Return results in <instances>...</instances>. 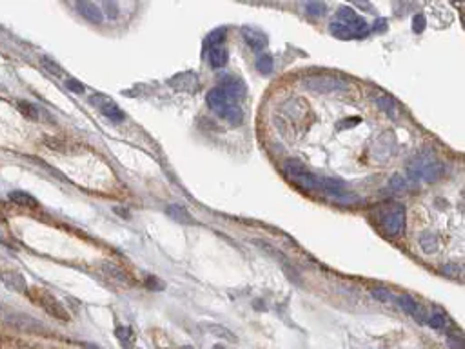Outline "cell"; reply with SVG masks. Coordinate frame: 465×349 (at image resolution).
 <instances>
[{"label":"cell","mask_w":465,"mask_h":349,"mask_svg":"<svg viewBox=\"0 0 465 349\" xmlns=\"http://www.w3.org/2000/svg\"><path fill=\"white\" fill-rule=\"evenodd\" d=\"M305 11L309 15H313V17H320V15L325 13V6L320 4V2H307L305 4Z\"/></svg>","instance_id":"31"},{"label":"cell","mask_w":465,"mask_h":349,"mask_svg":"<svg viewBox=\"0 0 465 349\" xmlns=\"http://www.w3.org/2000/svg\"><path fill=\"white\" fill-rule=\"evenodd\" d=\"M0 280L8 289L15 291V293H28L26 278L15 269H0Z\"/></svg>","instance_id":"13"},{"label":"cell","mask_w":465,"mask_h":349,"mask_svg":"<svg viewBox=\"0 0 465 349\" xmlns=\"http://www.w3.org/2000/svg\"><path fill=\"white\" fill-rule=\"evenodd\" d=\"M169 84H171L173 87L180 89V91H189V89H193V87L198 86V80H196V77L193 75V73H182V75H178V77L171 78Z\"/></svg>","instance_id":"18"},{"label":"cell","mask_w":465,"mask_h":349,"mask_svg":"<svg viewBox=\"0 0 465 349\" xmlns=\"http://www.w3.org/2000/svg\"><path fill=\"white\" fill-rule=\"evenodd\" d=\"M396 304L400 305V307L405 311V313H409L412 318H416L420 324H427V320H429V313H427V311L423 309V305L418 304V302L414 300L411 295L396 296Z\"/></svg>","instance_id":"10"},{"label":"cell","mask_w":465,"mask_h":349,"mask_svg":"<svg viewBox=\"0 0 465 349\" xmlns=\"http://www.w3.org/2000/svg\"><path fill=\"white\" fill-rule=\"evenodd\" d=\"M336 22H340V24L351 28L354 33L358 35V37H365V35L369 33L367 22H365V20H363V17H360L356 11L351 10L349 6H340V8H338Z\"/></svg>","instance_id":"7"},{"label":"cell","mask_w":465,"mask_h":349,"mask_svg":"<svg viewBox=\"0 0 465 349\" xmlns=\"http://www.w3.org/2000/svg\"><path fill=\"white\" fill-rule=\"evenodd\" d=\"M26 295L30 296L31 300L37 305H40L42 309L48 313L49 316H53L57 320H62V322H69L68 311L59 304V300L55 298L51 293H48L46 289H39V287H33V289H28Z\"/></svg>","instance_id":"3"},{"label":"cell","mask_w":465,"mask_h":349,"mask_svg":"<svg viewBox=\"0 0 465 349\" xmlns=\"http://www.w3.org/2000/svg\"><path fill=\"white\" fill-rule=\"evenodd\" d=\"M441 271L452 278H465V266H461V264H447Z\"/></svg>","instance_id":"27"},{"label":"cell","mask_w":465,"mask_h":349,"mask_svg":"<svg viewBox=\"0 0 465 349\" xmlns=\"http://www.w3.org/2000/svg\"><path fill=\"white\" fill-rule=\"evenodd\" d=\"M42 66H44V68L48 69V71H51V73H53V75H57V77H59L60 73H62V69H60L59 66H57V64H53V62H51L49 58H42Z\"/></svg>","instance_id":"33"},{"label":"cell","mask_w":465,"mask_h":349,"mask_svg":"<svg viewBox=\"0 0 465 349\" xmlns=\"http://www.w3.org/2000/svg\"><path fill=\"white\" fill-rule=\"evenodd\" d=\"M304 86L314 93H322V95H329V93H347L349 84L340 77H307L304 80Z\"/></svg>","instance_id":"4"},{"label":"cell","mask_w":465,"mask_h":349,"mask_svg":"<svg viewBox=\"0 0 465 349\" xmlns=\"http://www.w3.org/2000/svg\"><path fill=\"white\" fill-rule=\"evenodd\" d=\"M77 10H79V13L82 15L84 19L89 20V22H93V24H100L104 20L102 10H100L97 4H93V2H79V4H77Z\"/></svg>","instance_id":"14"},{"label":"cell","mask_w":465,"mask_h":349,"mask_svg":"<svg viewBox=\"0 0 465 349\" xmlns=\"http://www.w3.org/2000/svg\"><path fill=\"white\" fill-rule=\"evenodd\" d=\"M409 186H411L409 179H407V177H401V174H392L391 180H389V188H391L392 191H407Z\"/></svg>","instance_id":"26"},{"label":"cell","mask_w":465,"mask_h":349,"mask_svg":"<svg viewBox=\"0 0 465 349\" xmlns=\"http://www.w3.org/2000/svg\"><path fill=\"white\" fill-rule=\"evenodd\" d=\"M282 111H284L285 118H287L289 122L293 120L294 124H298V122H302L305 116H307V102H305L304 98L294 97L285 102L284 107H282Z\"/></svg>","instance_id":"11"},{"label":"cell","mask_w":465,"mask_h":349,"mask_svg":"<svg viewBox=\"0 0 465 349\" xmlns=\"http://www.w3.org/2000/svg\"><path fill=\"white\" fill-rule=\"evenodd\" d=\"M242 35H244L245 42L249 44L255 51H260V49H264L265 46H267V37H265L262 31H256V29H251V28H244L242 29Z\"/></svg>","instance_id":"16"},{"label":"cell","mask_w":465,"mask_h":349,"mask_svg":"<svg viewBox=\"0 0 465 349\" xmlns=\"http://www.w3.org/2000/svg\"><path fill=\"white\" fill-rule=\"evenodd\" d=\"M420 246L421 249L425 253H434L436 249H438V238H436V235H432V233H423L420 237Z\"/></svg>","instance_id":"23"},{"label":"cell","mask_w":465,"mask_h":349,"mask_svg":"<svg viewBox=\"0 0 465 349\" xmlns=\"http://www.w3.org/2000/svg\"><path fill=\"white\" fill-rule=\"evenodd\" d=\"M445 173V167L441 162L431 156H420V158L412 160L409 167H407V179L411 180H425V182H434L441 179Z\"/></svg>","instance_id":"2"},{"label":"cell","mask_w":465,"mask_h":349,"mask_svg":"<svg viewBox=\"0 0 465 349\" xmlns=\"http://www.w3.org/2000/svg\"><path fill=\"white\" fill-rule=\"evenodd\" d=\"M220 89L235 102L245 97V84L235 75H224L220 78Z\"/></svg>","instance_id":"12"},{"label":"cell","mask_w":465,"mask_h":349,"mask_svg":"<svg viewBox=\"0 0 465 349\" xmlns=\"http://www.w3.org/2000/svg\"><path fill=\"white\" fill-rule=\"evenodd\" d=\"M284 173L302 188L318 191V174L311 173L304 164H300L298 160H287L284 164Z\"/></svg>","instance_id":"5"},{"label":"cell","mask_w":465,"mask_h":349,"mask_svg":"<svg viewBox=\"0 0 465 349\" xmlns=\"http://www.w3.org/2000/svg\"><path fill=\"white\" fill-rule=\"evenodd\" d=\"M256 69H258L262 75H269V73L273 71V58H271L269 55L260 57L258 60H256Z\"/></svg>","instance_id":"28"},{"label":"cell","mask_w":465,"mask_h":349,"mask_svg":"<svg viewBox=\"0 0 465 349\" xmlns=\"http://www.w3.org/2000/svg\"><path fill=\"white\" fill-rule=\"evenodd\" d=\"M380 226H382L383 233L389 235V237L401 235V231L405 228V209H403V206L396 204L387 211H383L380 215Z\"/></svg>","instance_id":"6"},{"label":"cell","mask_w":465,"mask_h":349,"mask_svg":"<svg viewBox=\"0 0 465 349\" xmlns=\"http://www.w3.org/2000/svg\"><path fill=\"white\" fill-rule=\"evenodd\" d=\"M166 213L169 215L173 220H177V222H182V224L193 222L191 215L187 213V211L182 208V206H178V204H169V206L166 208Z\"/></svg>","instance_id":"21"},{"label":"cell","mask_w":465,"mask_h":349,"mask_svg":"<svg viewBox=\"0 0 465 349\" xmlns=\"http://www.w3.org/2000/svg\"><path fill=\"white\" fill-rule=\"evenodd\" d=\"M427 324L431 325L432 329H436V331H447L450 325H452L450 324L449 316H447L440 307H436V309H432L431 313H429V320H427Z\"/></svg>","instance_id":"17"},{"label":"cell","mask_w":465,"mask_h":349,"mask_svg":"<svg viewBox=\"0 0 465 349\" xmlns=\"http://www.w3.org/2000/svg\"><path fill=\"white\" fill-rule=\"evenodd\" d=\"M89 104L97 107L98 111L102 113L104 116H108L111 122H124V118H126V115H124L122 109H120V107H118L111 98L106 97V95L95 93V95L89 97Z\"/></svg>","instance_id":"8"},{"label":"cell","mask_w":465,"mask_h":349,"mask_svg":"<svg viewBox=\"0 0 465 349\" xmlns=\"http://www.w3.org/2000/svg\"><path fill=\"white\" fill-rule=\"evenodd\" d=\"M358 124H360V118H354V120L340 122V124H338V129H343V127H349V129H351V127H356Z\"/></svg>","instance_id":"35"},{"label":"cell","mask_w":465,"mask_h":349,"mask_svg":"<svg viewBox=\"0 0 465 349\" xmlns=\"http://www.w3.org/2000/svg\"><path fill=\"white\" fill-rule=\"evenodd\" d=\"M17 109H19L26 118H31V120H37V118H39V111H37V107H35L33 104H30V102L19 100L17 102Z\"/></svg>","instance_id":"25"},{"label":"cell","mask_w":465,"mask_h":349,"mask_svg":"<svg viewBox=\"0 0 465 349\" xmlns=\"http://www.w3.org/2000/svg\"><path fill=\"white\" fill-rule=\"evenodd\" d=\"M224 39H225V29L224 28L215 29V31H211L206 37V46H204V48L211 49V48H215V46H220V44H224Z\"/></svg>","instance_id":"24"},{"label":"cell","mask_w":465,"mask_h":349,"mask_svg":"<svg viewBox=\"0 0 465 349\" xmlns=\"http://www.w3.org/2000/svg\"><path fill=\"white\" fill-rule=\"evenodd\" d=\"M425 26H427V19L423 13H418L412 17V29H414L416 33H421V31L425 29Z\"/></svg>","instance_id":"32"},{"label":"cell","mask_w":465,"mask_h":349,"mask_svg":"<svg viewBox=\"0 0 465 349\" xmlns=\"http://www.w3.org/2000/svg\"><path fill=\"white\" fill-rule=\"evenodd\" d=\"M447 344L450 349H465V336L460 333H449Z\"/></svg>","instance_id":"30"},{"label":"cell","mask_w":465,"mask_h":349,"mask_svg":"<svg viewBox=\"0 0 465 349\" xmlns=\"http://www.w3.org/2000/svg\"><path fill=\"white\" fill-rule=\"evenodd\" d=\"M207 106H209L211 111H215L218 116L225 118L229 122L231 126H240L244 122V111L240 109V106L236 104L233 98H229L222 91L220 87H215L207 93Z\"/></svg>","instance_id":"1"},{"label":"cell","mask_w":465,"mask_h":349,"mask_svg":"<svg viewBox=\"0 0 465 349\" xmlns=\"http://www.w3.org/2000/svg\"><path fill=\"white\" fill-rule=\"evenodd\" d=\"M394 153H396V136L391 131H387L382 136H378V140L371 147V156L376 162H385Z\"/></svg>","instance_id":"9"},{"label":"cell","mask_w":465,"mask_h":349,"mask_svg":"<svg viewBox=\"0 0 465 349\" xmlns=\"http://www.w3.org/2000/svg\"><path fill=\"white\" fill-rule=\"evenodd\" d=\"M207 58H209L211 68L220 69V68H224L225 64H227V60H229V51H227V48H225L224 44H220V46H215V48L207 49Z\"/></svg>","instance_id":"15"},{"label":"cell","mask_w":465,"mask_h":349,"mask_svg":"<svg viewBox=\"0 0 465 349\" xmlns=\"http://www.w3.org/2000/svg\"><path fill=\"white\" fill-rule=\"evenodd\" d=\"M66 86L69 87V91H75V93H82L84 91V86L79 82V80H73V78H69V80H66Z\"/></svg>","instance_id":"34"},{"label":"cell","mask_w":465,"mask_h":349,"mask_svg":"<svg viewBox=\"0 0 465 349\" xmlns=\"http://www.w3.org/2000/svg\"><path fill=\"white\" fill-rule=\"evenodd\" d=\"M106 10H108L109 13L113 15V19H115V17L118 15V10H115V4H111V2H108V4H106Z\"/></svg>","instance_id":"36"},{"label":"cell","mask_w":465,"mask_h":349,"mask_svg":"<svg viewBox=\"0 0 465 349\" xmlns=\"http://www.w3.org/2000/svg\"><path fill=\"white\" fill-rule=\"evenodd\" d=\"M372 296H374V298H378L380 302H389V304H396V296L392 295L391 291L383 289V287L372 289Z\"/></svg>","instance_id":"29"},{"label":"cell","mask_w":465,"mask_h":349,"mask_svg":"<svg viewBox=\"0 0 465 349\" xmlns=\"http://www.w3.org/2000/svg\"><path fill=\"white\" fill-rule=\"evenodd\" d=\"M331 31H333V35L334 37H338V39H360L353 29L347 28V26L340 24V22H333V24H331Z\"/></svg>","instance_id":"22"},{"label":"cell","mask_w":465,"mask_h":349,"mask_svg":"<svg viewBox=\"0 0 465 349\" xmlns=\"http://www.w3.org/2000/svg\"><path fill=\"white\" fill-rule=\"evenodd\" d=\"M10 200L11 202H15L17 206H22V208H37V206H39V200L35 199V197H31V195L26 193V191H19V189L10 191Z\"/></svg>","instance_id":"19"},{"label":"cell","mask_w":465,"mask_h":349,"mask_svg":"<svg viewBox=\"0 0 465 349\" xmlns=\"http://www.w3.org/2000/svg\"><path fill=\"white\" fill-rule=\"evenodd\" d=\"M376 106L380 107L387 116H391V118H396L398 116V107H396V104H394V100H392L389 95L380 93V95L376 97Z\"/></svg>","instance_id":"20"}]
</instances>
